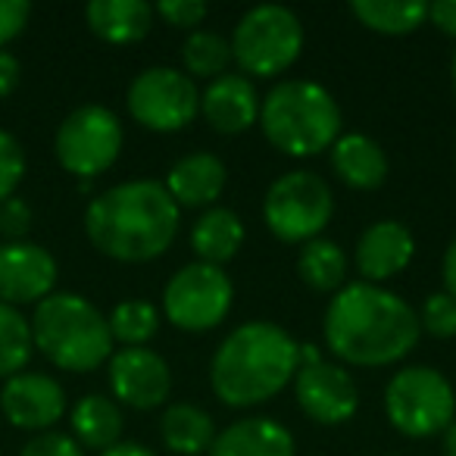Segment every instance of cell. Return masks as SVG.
I'll list each match as a JSON object with an SVG mask.
<instances>
[{"label": "cell", "mask_w": 456, "mask_h": 456, "mask_svg": "<svg viewBox=\"0 0 456 456\" xmlns=\"http://www.w3.org/2000/svg\"><path fill=\"white\" fill-rule=\"evenodd\" d=\"M322 335L329 354L347 366L381 369L400 362L419 344V316L400 294L381 285H344L325 306Z\"/></svg>", "instance_id": "cell-1"}, {"label": "cell", "mask_w": 456, "mask_h": 456, "mask_svg": "<svg viewBox=\"0 0 456 456\" xmlns=\"http://www.w3.org/2000/svg\"><path fill=\"white\" fill-rule=\"evenodd\" d=\"M182 209L153 178L101 191L85 209V235L97 254L116 263H151L178 238Z\"/></svg>", "instance_id": "cell-2"}, {"label": "cell", "mask_w": 456, "mask_h": 456, "mask_svg": "<svg viewBox=\"0 0 456 456\" xmlns=\"http://www.w3.org/2000/svg\"><path fill=\"white\" fill-rule=\"evenodd\" d=\"M300 369V344L281 325L256 319L228 331L209 362L216 400L250 410L279 397Z\"/></svg>", "instance_id": "cell-3"}, {"label": "cell", "mask_w": 456, "mask_h": 456, "mask_svg": "<svg viewBox=\"0 0 456 456\" xmlns=\"http://www.w3.org/2000/svg\"><path fill=\"white\" fill-rule=\"evenodd\" d=\"M35 350L63 372H94L113 356L107 316L88 297L53 291L28 319Z\"/></svg>", "instance_id": "cell-4"}, {"label": "cell", "mask_w": 456, "mask_h": 456, "mask_svg": "<svg viewBox=\"0 0 456 456\" xmlns=\"http://www.w3.org/2000/svg\"><path fill=\"white\" fill-rule=\"evenodd\" d=\"M260 128L275 151L316 157L341 138V107L319 82L285 78L260 101Z\"/></svg>", "instance_id": "cell-5"}, {"label": "cell", "mask_w": 456, "mask_h": 456, "mask_svg": "<svg viewBox=\"0 0 456 456\" xmlns=\"http://www.w3.org/2000/svg\"><path fill=\"white\" fill-rule=\"evenodd\" d=\"M228 45H232V60L250 82L275 78L297 63L304 51V26L294 10L260 4L238 20Z\"/></svg>", "instance_id": "cell-6"}, {"label": "cell", "mask_w": 456, "mask_h": 456, "mask_svg": "<svg viewBox=\"0 0 456 456\" xmlns=\"http://www.w3.org/2000/svg\"><path fill=\"white\" fill-rule=\"evenodd\" d=\"M335 216V194L316 172L294 169L279 175L263 200V222L279 241L310 244L329 228Z\"/></svg>", "instance_id": "cell-7"}, {"label": "cell", "mask_w": 456, "mask_h": 456, "mask_svg": "<svg viewBox=\"0 0 456 456\" xmlns=\"http://www.w3.org/2000/svg\"><path fill=\"white\" fill-rule=\"evenodd\" d=\"M385 416L403 437H435L456 419V394L444 372L431 366H406L385 387Z\"/></svg>", "instance_id": "cell-8"}, {"label": "cell", "mask_w": 456, "mask_h": 456, "mask_svg": "<svg viewBox=\"0 0 456 456\" xmlns=\"http://www.w3.org/2000/svg\"><path fill=\"white\" fill-rule=\"evenodd\" d=\"M122 141L126 134H122L119 116L101 103H85L60 122L53 153L69 175L91 182L119 159Z\"/></svg>", "instance_id": "cell-9"}, {"label": "cell", "mask_w": 456, "mask_h": 456, "mask_svg": "<svg viewBox=\"0 0 456 456\" xmlns=\"http://www.w3.org/2000/svg\"><path fill=\"white\" fill-rule=\"evenodd\" d=\"M232 300H235V285L225 269L209 263H188L166 281L163 316L175 329L200 335L222 325V319L232 310Z\"/></svg>", "instance_id": "cell-10"}, {"label": "cell", "mask_w": 456, "mask_h": 456, "mask_svg": "<svg viewBox=\"0 0 456 456\" xmlns=\"http://www.w3.org/2000/svg\"><path fill=\"white\" fill-rule=\"evenodd\" d=\"M126 107L147 132L172 134L188 128L200 113V91L175 66H151L128 85Z\"/></svg>", "instance_id": "cell-11"}, {"label": "cell", "mask_w": 456, "mask_h": 456, "mask_svg": "<svg viewBox=\"0 0 456 456\" xmlns=\"http://www.w3.org/2000/svg\"><path fill=\"white\" fill-rule=\"evenodd\" d=\"M107 379L116 403H126L132 410H159L172 394L169 362L151 347L113 350Z\"/></svg>", "instance_id": "cell-12"}, {"label": "cell", "mask_w": 456, "mask_h": 456, "mask_svg": "<svg viewBox=\"0 0 456 456\" xmlns=\"http://www.w3.org/2000/svg\"><path fill=\"white\" fill-rule=\"evenodd\" d=\"M294 397L304 416L319 425H344L360 410V387L344 366L319 360L294 375Z\"/></svg>", "instance_id": "cell-13"}, {"label": "cell", "mask_w": 456, "mask_h": 456, "mask_svg": "<svg viewBox=\"0 0 456 456\" xmlns=\"http://www.w3.org/2000/svg\"><path fill=\"white\" fill-rule=\"evenodd\" d=\"M0 410L13 428L45 435L66 416V391L53 375L20 372L0 387Z\"/></svg>", "instance_id": "cell-14"}, {"label": "cell", "mask_w": 456, "mask_h": 456, "mask_svg": "<svg viewBox=\"0 0 456 456\" xmlns=\"http://www.w3.org/2000/svg\"><path fill=\"white\" fill-rule=\"evenodd\" d=\"M57 260L47 248L32 241L0 244V304L26 306L41 304L57 285Z\"/></svg>", "instance_id": "cell-15"}, {"label": "cell", "mask_w": 456, "mask_h": 456, "mask_svg": "<svg viewBox=\"0 0 456 456\" xmlns=\"http://www.w3.org/2000/svg\"><path fill=\"white\" fill-rule=\"evenodd\" d=\"M412 254H416V238L410 228L397 219H379L356 238L354 263L362 281L381 285V281L397 279L410 266Z\"/></svg>", "instance_id": "cell-16"}, {"label": "cell", "mask_w": 456, "mask_h": 456, "mask_svg": "<svg viewBox=\"0 0 456 456\" xmlns=\"http://www.w3.org/2000/svg\"><path fill=\"white\" fill-rule=\"evenodd\" d=\"M200 116L209 128L219 134H244L260 122V94L248 76H225L213 78L200 91Z\"/></svg>", "instance_id": "cell-17"}, {"label": "cell", "mask_w": 456, "mask_h": 456, "mask_svg": "<svg viewBox=\"0 0 456 456\" xmlns=\"http://www.w3.org/2000/svg\"><path fill=\"white\" fill-rule=\"evenodd\" d=\"M228 182V169L216 153L197 151L182 157L166 172L163 188L175 200L178 209H209L222 197Z\"/></svg>", "instance_id": "cell-18"}, {"label": "cell", "mask_w": 456, "mask_h": 456, "mask_svg": "<svg viewBox=\"0 0 456 456\" xmlns=\"http://www.w3.org/2000/svg\"><path fill=\"white\" fill-rule=\"evenodd\" d=\"M297 444L281 422L269 416H248L216 431L209 456H294Z\"/></svg>", "instance_id": "cell-19"}, {"label": "cell", "mask_w": 456, "mask_h": 456, "mask_svg": "<svg viewBox=\"0 0 456 456\" xmlns=\"http://www.w3.org/2000/svg\"><path fill=\"white\" fill-rule=\"evenodd\" d=\"M331 169L347 188L354 191H375L387 178V153L375 138L360 132L341 134L331 144Z\"/></svg>", "instance_id": "cell-20"}, {"label": "cell", "mask_w": 456, "mask_h": 456, "mask_svg": "<svg viewBox=\"0 0 456 456\" xmlns=\"http://www.w3.org/2000/svg\"><path fill=\"white\" fill-rule=\"evenodd\" d=\"M153 16L144 0H91L85 7L88 28L107 45H138L153 28Z\"/></svg>", "instance_id": "cell-21"}, {"label": "cell", "mask_w": 456, "mask_h": 456, "mask_svg": "<svg viewBox=\"0 0 456 456\" xmlns=\"http://www.w3.org/2000/svg\"><path fill=\"white\" fill-rule=\"evenodd\" d=\"M244 244V222L235 209L209 207L200 213V219L191 228V250L197 254V263L209 266H225L235 260Z\"/></svg>", "instance_id": "cell-22"}, {"label": "cell", "mask_w": 456, "mask_h": 456, "mask_svg": "<svg viewBox=\"0 0 456 456\" xmlns=\"http://www.w3.org/2000/svg\"><path fill=\"white\" fill-rule=\"evenodd\" d=\"M72 437L82 450H110L122 437V410L107 394H85L69 412Z\"/></svg>", "instance_id": "cell-23"}, {"label": "cell", "mask_w": 456, "mask_h": 456, "mask_svg": "<svg viewBox=\"0 0 456 456\" xmlns=\"http://www.w3.org/2000/svg\"><path fill=\"white\" fill-rule=\"evenodd\" d=\"M163 447L175 456H200L213 447L216 422L207 410L194 403H169L159 416Z\"/></svg>", "instance_id": "cell-24"}, {"label": "cell", "mask_w": 456, "mask_h": 456, "mask_svg": "<svg viewBox=\"0 0 456 456\" xmlns=\"http://www.w3.org/2000/svg\"><path fill=\"white\" fill-rule=\"evenodd\" d=\"M350 13L375 35H410L428 22V4L422 0H354Z\"/></svg>", "instance_id": "cell-25"}, {"label": "cell", "mask_w": 456, "mask_h": 456, "mask_svg": "<svg viewBox=\"0 0 456 456\" xmlns=\"http://www.w3.org/2000/svg\"><path fill=\"white\" fill-rule=\"evenodd\" d=\"M297 275L313 291L338 294L347 281V256H344L341 244L329 241V238L304 244L297 256Z\"/></svg>", "instance_id": "cell-26"}, {"label": "cell", "mask_w": 456, "mask_h": 456, "mask_svg": "<svg viewBox=\"0 0 456 456\" xmlns=\"http://www.w3.org/2000/svg\"><path fill=\"white\" fill-rule=\"evenodd\" d=\"M178 57H182L184 66L182 72L188 78H207V82H213V78L225 76L228 66H232V45L222 35L197 28V32H191L184 38Z\"/></svg>", "instance_id": "cell-27"}, {"label": "cell", "mask_w": 456, "mask_h": 456, "mask_svg": "<svg viewBox=\"0 0 456 456\" xmlns=\"http://www.w3.org/2000/svg\"><path fill=\"white\" fill-rule=\"evenodd\" d=\"M110 335L113 344L119 341L122 347H147V341H153L159 331V310L151 300H122L113 306V313L107 316Z\"/></svg>", "instance_id": "cell-28"}, {"label": "cell", "mask_w": 456, "mask_h": 456, "mask_svg": "<svg viewBox=\"0 0 456 456\" xmlns=\"http://www.w3.org/2000/svg\"><path fill=\"white\" fill-rule=\"evenodd\" d=\"M32 354L35 341L28 319L16 306L0 304V379H13V375L26 372Z\"/></svg>", "instance_id": "cell-29"}, {"label": "cell", "mask_w": 456, "mask_h": 456, "mask_svg": "<svg viewBox=\"0 0 456 456\" xmlns=\"http://www.w3.org/2000/svg\"><path fill=\"white\" fill-rule=\"evenodd\" d=\"M416 316H419V329L428 331L431 338H441V341L456 338V300L447 291L428 294Z\"/></svg>", "instance_id": "cell-30"}, {"label": "cell", "mask_w": 456, "mask_h": 456, "mask_svg": "<svg viewBox=\"0 0 456 456\" xmlns=\"http://www.w3.org/2000/svg\"><path fill=\"white\" fill-rule=\"evenodd\" d=\"M26 178V151L10 132L0 128V203L16 197Z\"/></svg>", "instance_id": "cell-31"}, {"label": "cell", "mask_w": 456, "mask_h": 456, "mask_svg": "<svg viewBox=\"0 0 456 456\" xmlns=\"http://www.w3.org/2000/svg\"><path fill=\"white\" fill-rule=\"evenodd\" d=\"M153 13L172 28H191V32H197V26L207 20L209 7L203 0H163V4L153 7Z\"/></svg>", "instance_id": "cell-32"}, {"label": "cell", "mask_w": 456, "mask_h": 456, "mask_svg": "<svg viewBox=\"0 0 456 456\" xmlns=\"http://www.w3.org/2000/svg\"><path fill=\"white\" fill-rule=\"evenodd\" d=\"M32 207L20 194L4 200L0 203V238L4 241H26V235L32 232Z\"/></svg>", "instance_id": "cell-33"}, {"label": "cell", "mask_w": 456, "mask_h": 456, "mask_svg": "<svg viewBox=\"0 0 456 456\" xmlns=\"http://www.w3.org/2000/svg\"><path fill=\"white\" fill-rule=\"evenodd\" d=\"M20 456H85V450L78 447L72 435H63V431H45V435H35L32 441L22 447Z\"/></svg>", "instance_id": "cell-34"}, {"label": "cell", "mask_w": 456, "mask_h": 456, "mask_svg": "<svg viewBox=\"0 0 456 456\" xmlns=\"http://www.w3.org/2000/svg\"><path fill=\"white\" fill-rule=\"evenodd\" d=\"M32 4L26 0H0V51H7L10 41H16L28 26Z\"/></svg>", "instance_id": "cell-35"}, {"label": "cell", "mask_w": 456, "mask_h": 456, "mask_svg": "<svg viewBox=\"0 0 456 456\" xmlns=\"http://www.w3.org/2000/svg\"><path fill=\"white\" fill-rule=\"evenodd\" d=\"M428 22H435L437 32L456 38V0H435L428 4Z\"/></svg>", "instance_id": "cell-36"}, {"label": "cell", "mask_w": 456, "mask_h": 456, "mask_svg": "<svg viewBox=\"0 0 456 456\" xmlns=\"http://www.w3.org/2000/svg\"><path fill=\"white\" fill-rule=\"evenodd\" d=\"M20 78H22V66L16 60V53L0 51V101L20 88Z\"/></svg>", "instance_id": "cell-37"}, {"label": "cell", "mask_w": 456, "mask_h": 456, "mask_svg": "<svg viewBox=\"0 0 456 456\" xmlns=\"http://www.w3.org/2000/svg\"><path fill=\"white\" fill-rule=\"evenodd\" d=\"M441 273H444V291L456 300V238L447 244L444 250V263H441Z\"/></svg>", "instance_id": "cell-38"}, {"label": "cell", "mask_w": 456, "mask_h": 456, "mask_svg": "<svg viewBox=\"0 0 456 456\" xmlns=\"http://www.w3.org/2000/svg\"><path fill=\"white\" fill-rule=\"evenodd\" d=\"M101 456H157L151 447H144V444H134V441H126V444H116V447L103 450Z\"/></svg>", "instance_id": "cell-39"}, {"label": "cell", "mask_w": 456, "mask_h": 456, "mask_svg": "<svg viewBox=\"0 0 456 456\" xmlns=\"http://www.w3.org/2000/svg\"><path fill=\"white\" fill-rule=\"evenodd\" d=\"M319 360H325V356L316 344H300V366H313V362H319Z\"/></svg>", "instance_id": "cell-40"}, {"label": "cell", "mask_w": 456, "mask_h": 456, "mask_svg": "<svg viewBox=\"0 0 456 456\" xmlns=\"http://www.w3.org/2000/svg\"><path fill=\"white\" fill-rule=\"evenodd\" d=\"M444 453H447V456H456V419L450 422V428L444 431Z\"/></svg>", "instance_id": "cell-41"}, {"label": "cell", "mask_w": 456, "mask_h": 456, "mask_svg": "<svg viewBox=\"0 0 456 456\" xmlns=\"http://www.w3.org/2000/svg\"><path fill=\"white\" fill-rule=\"evenodd\" d=\"M450 76H453V91H456V57H453V66H450Z\"/></svg>", "instance_id": "cell-42"}]
</instances>
